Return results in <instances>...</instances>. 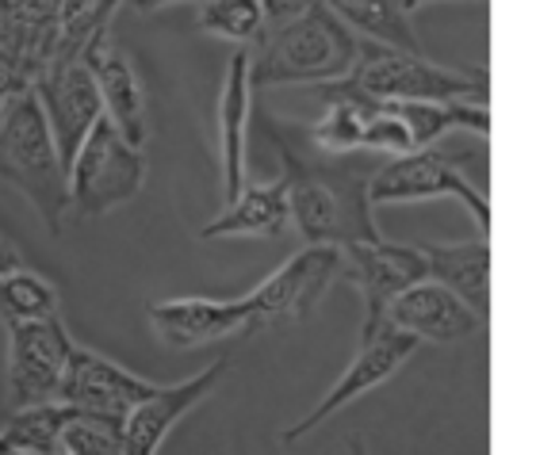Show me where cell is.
Segmentation results:
<instances>
[{
	"label": "cell",
	"mask_w": 559,
	"mask_h": 455,
	"mask_svg": "<svg viewBox=\"0 0 559 455\" xmlns=\"http://www.w3.org/2000/svg\"><path fill=\"white\" fill-rule=\"evenodd\" d=\"M0 180H9L32 200L50 234L66 230V211H70L66 172L32 88L0 108Z\"/></svg>",
	"instance_id": "277c9868"
},
{
	"label": "cell",
	"mask_w": 559,
	"mask_h": 455,
	"mask_svg": "<svg viewBox=\"0 0 559 455\" xmlns=\"http://www.w3.org/2000/svg\"><path fill=\"white\" fill-rule=\"evenodd\" d=\"M418 348H421L418 340L406 337V333H399V330H391V325H383V330H376L368 340H360L353 363L342 371V379H337V383L322 394L319 406H314L307 417H299L292 429H284V444H296V440H304L307 432H314L319 424H326L334 414H342L349 402L365 398V394H372L376 386H383L406 360H411L414 352H418Z\"/></svg>",
	"instance_id": "30bf717a"
},
{
	"label": "cell",
	"mask_w": 559,
	"mask_h": 455,
	"mask_svg": "<svg viewBox=\"0 0 559 455\" xmlns=\"http://www.w3.org/2000/svg\"><path fill=\"white\" fill-rule=\"evenodd\" d=\"M27 88H32V81H27L12 62H4V58H0V108H4L12 96L27 93Z\"/></svg>",
	"instance_id": "4316f807"
},
{
	"label": "cell",
	"mask_w": 559,
	"mask_h": 455,
	"mask_svg": "<svg viewBox=\"0 0 559 455\" xmlns=\"http://www.w3.org/2000/svg\"><path fill=\"white\" fill-rule=\"evenodd\" d=\"M154 386L157 383L119 368L108 356L73 345L70 360H66L62 386H58V402H66L73 409H88V414L127 417L142 398L154 394Z\"/></svg>",
	"instance_id": "4fadbf2b"
},
{
	"label": "cell",
	"mask_w": 559,
	"mask_h": 455,
	"mask_svg": "<svg viewBox=\"0 0 559 455\" xmlns=\"http://www.w3.org/2000/svg\"><path fill=\"white\" fill-rule=\"evenodd\" d=\"M58 455H123V417L70 406L58 429Z\"/></svg>",
	"instance_id": "cb8c5ba5"
},
{
	"label": "cell",
	"mask_w": 559,
	"mask_h": 455,
	"mask_svg": "<svg viewBox=\"0 0 559 455\" xmlns=\"http://www.w3.org/2000/svg\"><path fill=\"white\" fill-rule=\"evenodd\" d=\"M342 249L334 246H304L292 261H284L261 287L246 295L253 325L272 322H304L322 302L326 287L337 279Z\"/></svg>",
	"instance_id": "9c48e42d"
},
{
	"label": "cell",
	"mask_w": 559,
	"mask_h": 455,
	"mask_svg": "<svg viewBox=\"0 0 559 455\" xmlns=\"http://www.w3.org/2000/svg\"><path fill=\"white\" fill-rule=\"evenodd\" d=\"M16 268H24V256H20V249L0 234V276H9V272H16Z\"/></svg>",
	"instance_id": "f1b7e54d"
},
{
	"label": "cell",
	"mask_w": 559,
	"mask_h": 455,
	"mask_svg": "<svg viewBox=\"0 0 559 455\" xmlns=\"http://www.w3.org/2000/svg\"><path fill=\"white\" fill-rule=\"evenodd\" d=\"M142 184H146V154L100 116L66 169V192H70L66 218L85 223V218L111 215L127 207L142 192Z\"/></svg>",
	"instance_id": "8992f818"
},
{
	"label": "cell",
	"mask_w": 559,
	"mask_h": 455,
	"mask_svg": "<svg viewBox=\"0 0 559 455\" xmlns=\"http://www.w3.org/2000/svg\"><path fill=\"white\" fill-rule=\"evenodd\" d=\"M32 93L43 108V119H47L58 161H62V172H66L73 165V157H78L85 134L93 131L96 119L104 116L96 77L81 58L78 62H58L43 70V77L32 85Z\"/></svg>",
	"instance_id": "8fae6325"
},
{
	"label": "cell",
	"mask_w": 559,
	"mask_h": 455,
	"mask_svg": "<svg viewBox=\"0 0 559 455\" xmlns=\"http://www.w3.org/2000/svg\"><path fill=\"white\" fill-rule=\"evenodd\" d=\"M322 104H326L322 119L314 127H307L304 139L326 157L360 154V131H365V119L372 111V104L349 100V96H322Z\"/></svg>",
	"instance_id": "7402d4cb"
},
{
	"label": "cell",
	"mask_w": 559,
	"mask_h": 455,
	"mask_svg": "<svg viewBox=\"0 0 559 455\" xmlns=\"http://www.w3.org/2000/svg\"><path fill=\"white\" fill-rule=\"evenodd\" d=\"M16 4H20V0H0V16H4V12H12Z\"/></svg>",
	"instance_id": "1f68e13d"
},
{
	"label": "cell",
	"mask_w": 559,
	"mask_h": 455,
	"mask_svg": "<svg viewBox=\"0 0 559 455\" xmlns=\"http://www.w3.org/2000/svg\"><path fill=\"white\" fill-rule=\"evenodd\" d=\"M449 139L433 142V146L411 149L403 157H391L368 180V200H372V207H383V203H421V200L452 195V200H460L472 211L483 238H487L490 203L487 192L479 184H472V177H467V154L472 149H467V142H449Z\"/></svg>",
	"instance_id": "5b68a950"
},
{
	"label": "cell",
	"mask_w": 559,
	"mask_h": 455,
	"mask_svg": "<svg viewBox=\"0 0 559 455\" xmlns=\"http://www.w3.org/2000/svg\"><path fill=\"white\" fill-rule=\"evenodd\" d=\"M230 371V356L211 360L200 375L185 379L173 386H154L150 398H142L131 414L123 417V455H157L173 429L185 421V414H192Z\"/></svg>",
	"instance_id": "7c38bea8"
},
{
	"label": "cell",
	"mask_w": 559,
	"mask_h": 455,
	"mask_svg": "<svg viewBox=\"0 0 559 455\" xmlns=\"http://www.w3.org/2000/svg\"><path fill=\"white\" fill-rule=\"evenodd\" d=\"M169 4H203V0H123V9H131L134 16H154Z\"/></svg>",
	"instance_id": "83f0119b"
},
{
	"label": "cell",
	"mask_w": 559,
	"mask_h": 455,
	"mask_svg": "<svg viewBox=\"0 0 559 455\" xmlns=\"http://www.w3.org/2000/svg\"><path fill=\"white\" fill-rule=\"evenodd\" d=\"M383 325L406 333L418 345H460V340L475 337L483 325V318L467 307L464 299H456L452 291H444L433 279H421V284L406 287L395 302L388 307Z\"/></svg>",
	"instance_id": "5bb4252c"
},
{
	"label": "cell",
	"mask_w": 559,
	"mask_h": 455,
	"mask_svg": "<svg viewBox=\"0 0 559 455\" xmlns=\"http://www.w3.org/2000/svg\"><path fill=\"white\" fill-rule=\"evenodd\" d=\"M58 287L43 279L39 272L16 268L9 276H0V322H43V318H58Z\"/></svg>",
	"instance_id": "603a6c76"
},
{
	"label": "cell",
	"mask_w": 559,
	"mask_h": 455,
	"mask_svg": "<svg viewBox=\"0 0 559 455\" xmlns=\"http://www.w3.org/2000/svg\"><path fill=\"white\" fill-rule=\"evenodd\" d=\"M0 455H27V452H16V447H9V452H0Z\"/></svg>",
	"instance_id": "836d02e7"
},
{
	"label": "cell",
	"mask_w": 559,
	"mask_h": 455,
	"mask_svg": "<svg viewBox=\"0 0 559 455\" xmlns=\"http://www.w3.org/2000/svg\"><path fill=\"white\" fill-rule=\"evenodd\" d=\"M292 223L288 207V184L284 177L269 180V184H246L218 218H211L200 230V241L218 238H280L284 226Z\"/></svg>",
	"instance_id": "ac0fdd59"
},
{
	"label": "cell",
	"mask_w": 559,
	"mask_h": 455,
	"mask_svg": "<svg viewBox=\"0 0 559 455\" xmlns=\"http://www.w3.org/2000/svg\"><path fill=\"white\" fill-rule=\"evenodd\" d=\"M426 279L441 284L456 299H464L479 318L490 307V246L487 238L452 241V246H421Z\"/></svg>",
	"instance_id": "d6986e66"
},
{
	"label": "cell",
	"mask_w": 559,
	"mask_h": 455,
	"mask_svg": "<svg viewBox=\"0 0 559 455\" xmlns=\"http://www.w3.org/2000/svg\"><path fill=\"white\" fill-rule=\"evenodd\" d=\"M353 455H368V447H365V440H353Z\"/></svg>",
	"instance_id": "d6a6232c"
},
{
	"label": "cell",
	"mask_w": 559,
	"mask_h": 455,
	"mask_svg": "<svg viewBox=\"0 0 559 455\" xmlns=\"http://www.w3.org/2000/svg\"><path fill=\"white\" fill-rule=\"evenodd\" d=\"M146 318L154 333L169 348H200L218 337H230L238 330H253L249 299H207V295H188V299H162L150 302Z\"/></svg>",
	"instance_id": "9a60e30c"
},
{
	"label": "cell",
	"mask_w": 559,
	"mask_h": 455,
	"mask_svg": "<svg viewBox=\"0 0 559 455\" xmlns=\"http://www.w3.org/2000/svg\"><path fill=\"white\" fill-rule=\"evenodd\" d=\"M399 4H403L406 16H414L418 9H426V4H437V0H399Z\"/></svg>",
	"instance_id": "4dcf8cb0"
},
{
	"label": "cell",
	"mask_w": 559,
	"mask_h": 455,
	"mask_svg": "<svg viewBox=\"0 0 559 455\" xmlns=\"http://www.w3.org/2000/svg\"><path fill=\"white\" fill-rule=\"evenodd\" d=\"M319 96H349L360 104H483L490 100L487 73H460L429 62L426 55L365 43L345 77L314 85Z\"/></svg>",
	"instance_id": "7a4b0ae2"
},
{
	"label": "cell",
	"mask_w": 559,
	"mask_h": 455,
	"mask_svg": "<svg viewBox=\"0 0 559 455\" xmlns=\"http://www.w3.org/2000/svg\"><path fill=\"white\" fill-rule=\"evenodd\" d=\"M81 62L93 70L96 93H100L104 119L123 134L131 146H146V88H142L134 65L108 47V39H96L81 50Z\"/></svg>",
	"instance_id": "e0dca14e"
},
{
	"label": "cell",
	"mask_w": 559,
	"mask_h": 455,
	"mask_svg": "<svg viewBox=\"0 0 559 455\" xmlns=\"http://www.w3.org/2000/svg\"><path fill=\"white\" fill-rule=\"evenodd\" d=\"M9 330V402L12 409L47 406L58 402V386L66 375V360L73 352V337L62 318L16 322Z\"/></svg>",
	"instance_id": "ba28073f"
},
{
	"label": "cell",
	"mask_w": 559,
	"mask_h": 455,
	"mask_svg": "<svg viewBox=\"0 0 559 455\" xmlns=\"http://www.w3.org/2000/svg\"><path fill=\"white\" fill-rule=\"evenodd\" d=\"M249 127H253L249 50H234L223 73V93H218V172H223L226 203L249 184Z\"/></svg>",
	"instance_id": "2e32d148"
},
{
	"label": "cell",
	"mask_w": 559,
	"mask_h": 455,
	"mask_svg": "<svg viewBox=\"0 0 559 455\" xmlns=\"http://www.w3.org/2000/svg\"><path fill=\"white\" fill-rule=\"evenodd\" d=\"M414 142L411 131L403 127V119L391 116L383 104H372L365 119V131H360V154H388V157H403L411 154Z\"/></svg>",
	"instance_id": "d4e9b609"
},
{
	"label": "cell",
	"mask_w": 559,
	"mask_h": 455,
	"mask_svg": "<svg viewBox=\"0 0 559 455\" xmlns=\"http://www.w3.org/2000/svg\"><path fill=\"white\" fill-rule=\"evenodd\" d=\"M322 0H261V9H264V20H269V27L276 24H288V20L304 16V12L319 9Z\"/></svg>",
	"instance_id": "484cf974"
},
{
	"label": "cell",
	"mask_w": 559,
	"mask_h": 455,
	"mask_svg": "<svg viewBox=\"0 0 559 455\" xmlns=\"http://www.w3.org/2000/svg\"><path fill=\"white\" fill-rule=\"evenodd\" d=\"M337 276H345L365 299V325H360V340H368L376 330H383L388 307L406 291V287L426 279V261L421 249L414 246H395V241H357V246L342 249V268Z\"/></svg>",
	"instance_id": "52a82bcc"
},
{
	"label": "cell",
	"mask_w": 559,
	"mask_h": 455,
	"mask_svg": "<svg viewBox=\"0 0 559 455\" xmlns=\"http://www.w3.org/2000/svg\"><path fill=\"white\" fill-rule=\"evenodd\" d=\"M272 149L284 161V184H288V207L299 238L307 246H357L376 241V207L368 200L372 161L365 154L326 157L304 139L299 127H280L261 116Z\"/></svg>",
	"instance_id": "6da1fadb"
},
{
	"label": "cell",
	"mask_w": 559,
	"mask_h": 455,
	"mask_svg": "<svg viewBox=\"0 0 559 455\" xmlns=\"http://www.w3.org/2000/svg\"><path fill=\"white\" fill-rule=\"evenodd\" d=\"M195 27L211 39L234 43L238 50H253L269 32L261 0H203L195 4Z\"/></svg>",
	"instance_id": "44dd1931"
},
{
	"label": "cell",
	"mask_w": 559,
	"mask_h": 455,
	"mask_svg": "<svg viewBox=\"0 0 559 455\" xmlns=\"http://www.w3.org/2000/svg\"><path fill=\"white\" fill-rule=\"evenodd\" d=\"M322 4L365 43H380V47L421 55V39L414 32V20L406 16L399 0H322Z\"/></svg>",
	"instance_id": "ffe728a7"
},
{
	"label": "cell",
	"mask_w": 559,
	"mask_h": 455,
	"mask_svg": "<svg viewBox=\"0 0 559 455\" xmlns=\"http://www.w3.org/2000/svg\"><path fill=\"white\" fill-rule=\"evenodd\" d=\"M357 47V35L326 4H319L261 35L257 55H249V88L257 96L269 88L330 85L353 70Z\"/></svg>",
	"instance_id": "3957f363"
},
{
	"label": "cell",
	"mask_w": 559,
	"mask_h": 455,
	"mask_svg": "<svg viewBox=\"0 0 559 455\" xmlns=\"http://www.w3.org/2000/svg\"><path fill=\"white\" fill-rule=\"evenodd\" d=\"M119 9H123V0H100V24L108 27V32H111V16H116Z\"/></svg>",
	"instance_id": "f546056e"
}]
</instances>
